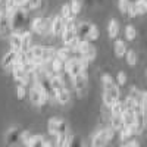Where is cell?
Here are the masks:
<instances>
[{
	"instance_id": "obj_1",
	"label": "cell",
	"mask_w": 147,
	"mask_h": 147,
	"mask_svg": "<svg viewBox=\"0 0 147 147\" xmlns=\"http://www.w3.org/2000/svg\"><path fill=\"white\" fill-rule=\"evenodd\" d=\"M28 60L37 62L38 65H47L56 57V49L52 46H31L30 50H27Z\"/></svg>"
},
{
	"instance_id": "obj_2",
	"label": "cell",
	"mask_w": 147,
	"mask_h": 147,
	"mask_svg": "<svg viewBox=\"0 0 147 147\" xmlns=\"http://www.w3.org/2000/svg\"><path fill=\"white\" fill-rule=\"evenodd\" d=\"M90 62H87L84 57L81 56H72L68 62H66V66H65V72L68 74L69 78H74V77H78L81 74L85 72V68H87Z\"/></svg>"
},
{
	"instance_id": "obj_3",
	"label": "cell",
	"mask_w": 147,
	"mask_h": 147,
	"mask_svg": "<svg viewBox=\"0 0 147 147\" xmlns=\"http://www.w3.org/2000/svg\"><path fill=\"white\" fill-rule=\"evenodd\" d=\"M28 18V9L25 7H16L13 12L10 13V30L12 32L15 31H22L24 25L27 22Z\"/></svg>"
},
{
	"instance_id": "obj_4",
	"label": "cell",
	"mask_w": 147,
	"mask_h": 147,
	"mask_svg": "<svg viewBox=\"0 0 147 147\" xmlns=\"http://www.w3.org/2000/svg\"><path fill=\"white\" fill-rule=\"evenodd\" d=\"M115 138V129L112 127L103 128L100 131H97L93 138H91V147H106L109 141H112Z\"/></svg>"
},
{
	"instance_id": "obj_5",
	"label": "cell",
	"mask_w": 147,
	"mask_h": 147,
	"mask_svg": "<svg viewBox=\"0 0 147 147\" xmlns=\"http://www.w3.org/2000/svg\"><path fill=\"white\" fill-rule=\"evenodd\" d=\"M31 31L38 35H52V18H34L31 22Z\"/></svg>"
},
{
	"instance_id": "obj_6",
	"label": "cell",
	"mask_w": 147,
	"mask_h": 147,
	"mask_svg": "<svg viewBox=\"0 0 147 147\" xmlns=\"http://www.w3.org/2000/svg\"><path fill=\"white\" fill-rule=\"evenodd\" d=\"M47 131L50 136L59 137L65 132H69V125L68 122L62 118H50L47 122Z\"/></svg>"
},
{
	"instance_id": "obj_7",
	"label": "cell",
	"mask_w": 147,
	"mask_h": 147,
	"mask_svg": "<svg viewBox=\"0 0 147 147\" xmlns=\"http://www.w3.org/2000/svg\"><path fill=\"white\" fill-rule=\"evenodd\" d=\"M77 53L84 57L87 62H93L97 56V50H96V46L93 44V41H88V40H81L80 44H78V49H77Z\"/></svg>"
},
{
	"instance_id": "obj_8",
	"label": "cell",
	"mask_w": 147,
	"mask_h": 147,
	"mask_svg": "<svg viewBox=\"0 0 147 147\" xmlns=\"http://www.w3.org/2000/svg\"><path fill=\"white\" fill-rule=\"evenodd\" d=\"M28 97H30V102L34 106H46L49 102H50V97H49L41 88H38L37 85L32 84V87L28 90Z\"/></svg>"
},
{
	"instance_id": "obj_9",
	"label": "cell",
	"mask_w": 147,
	"mask_h": 147,
	"mask_svg": "<svg viewBox=\"0 0 147 147\" xmlns=\"http://www.w3.org/2000/svg\"><path fill=\"white\" fill-rule=\"evenodd\" d=\"M10 74H12V77H13L16 84H22V85H27V87L30 84V80H32L31 75L25 69V65H22V63H15L12 71H10Z\"/></svg>"
},
{
	"instance_id": "obj_10",
	"label": "cell",
	"mask_w": 147,
	"mask_h": 147,
	"mask_svg": "<svg viewBox=\"0 0 147 147\" xmlns=\"http://www.w3.org/2000/svg\"><path fill=\"white\" fill-rule=\"evenodd\" d=\"M119 96H121V87L118 84L112 85L109 88H103V105L107 109H110L119 100Z\"/></svg>"
},
{
	"instance_id": "obj_11",
	"label": "cell",
	"mask_w": 147,
	"mask_h": 147,
	"mask_svg": "<svg viewBox=\"0 0 147 147\" xmlns=\"http://www.w3.org/2000/svg\"><path fill=\"white\" fill-rule=\"evenodd\" d=\"M71 84H72V88L75 90V93L81 97L85 94V91H87V87H88V77L87 74H81V75L78 77H74L71 78Z\"/></svg>"
},
{
	"instance_id": "obj_12",
	"label": "cell",
	"mask_w": 147,
	"mask_h": 147,
	"mask_svg": "<svg viewBox=\"0 0 147 147\" xmlns=\"http://www.w3.org/2000/svg\"><path fill=\"white\" fill-rule=\"evenodd\" d=\"M22 132L24 129L18 128V127H12L7 129V132L5 134V143L9 147H13L15 144H18V141H21L22 138Z\"/></svg>"
},
{
	"instance_id": "obj_13",
	"label": "cell",
	"mask_w": 147,
	"mask_h": 147,
	"mask_svg": "<svg viewBox=\"0 0 147 147\" xmlns=\"http://www.w3.org/2000/svg\"><path fill=\"white\" fill-rule=\"evenodd\" d=\"M18 53H19V52L13 50V49H9V50L3 55V57H2V68H3L5 71H12L13 65L16 63Z\"/></svg>"
},
{
	"instance_id": "obj_14",
	"label": "cell",
	"mask_w": 147,
	"mask_h": 147,
	"mask_svg": "<svg viewBox=\"0 0 147 147\" xmlns=\"http://www.w3.org/2000/svg\"><path fill=\"white\" fill-rule=\"evenodd\" d=\"M63 28H65V19H63L62 15L59 13L55 18H52V35L59 37L60 34H62Z\"/></svg>"
},
{
	"instance_id": "obj_15",
	"label": "cell",
	"mask_w": 147,
	"mask_h": 147,
	"mask_svg": "<svg viewBox=\"0 0 147 147\" xmlns=\"http://www.w3.org/2000/svg\"><path fill=\"white\" fill-rule=\"evenodd\" d=\"M91 27H93V24H90V22H85V21L78 22V24H77V35H78V38L87 40Z\"/></svg>"
},
{
	"instance_id": "obj_16",
	"label": "cell",
	"mask_w": 147,
	"mask_h": 147,
	"mask_svg": "<svg viewBox=\"0 0 147 147\" xmlns=\"http://www.w3.org/2000/svg\"><path fill=\"white\" fill-rule=\"evenodd\" d=\"M9 44H10V49H13L16 52H21L22 50V31L12 32L9 37Z\"/></svg>"
},
{
	"instance_id": "obj_17",
	"label": "cell",
	"mask_w": 147,
	"mask_h": 147,
	"mask_svg": "<svg viewBox=\"0 0 147 147\" xmlns=\"http://www.w3.org/2000/svg\"><path fill=\"white\" fill-rule=\"evenodd\" d=\"M128 46H127V41L121 40V38H116L115 40V44H113V52H115V56L116 57H125L127 53H128Z\"/></svg>"
},
{
	"instance_id": "obj_18",
	"label": "cell",
	"mask_w": 147,
	"mask_h": 147,
	"mask_svg": "<svg viewBox=\"0 0 147 147\" xmlns=\"http://www.w3.org/2000/svg\"><path fill=\"white\" fill-rule=\"evenodd\" d=\"M121 32V27H119V22L116 19H110L107 22V35L110 40H116L119 37Z\"/></svg>"
},
{
	"instance_id": "obj_19",
	"label": "cell",
	"mask_w": 147,
	"mask_h": 147,
	"mask_svg": "<svg viewBox=\"0 0 147 147\" xmlns=\"http://www.w3.org/2000/svg\"><path fill=\"white\" fill-rule=\"evenodd\" d=\"M56 102H57L59 105H62V106L68 105V103L71 102V91H69L66 87L60 88V90L56 93Z\"/></svg>"
},
{
	"instance_id": "obj_20",
	"label": "cell",
	"mask_w": 147,
	"mask_h": 147,
	"mask_svg": "<svg viewBox=\"0 0 147 147\" xmlns=\"http://www.w3.org/2000/svg\"><path fill=\"white\" fill-rule=\"evenodd\" d=\"M72 56H74V52H72V49L69 46H63V47H60V49L56 50V57L63 60V62H68Z\"/></svg>"
},
{
	"instance_id": "obj_21",
	"label": "cell",
	"mask_w": 147,
	"mask_h": 147,
	"mask_svg": "<svg viewBox=\"0 0 147 147\" xmlns=\"http://www.w3.org/2000/svg\"><path fill=\"white\" fill-rule=\"evenodd\" d=\"M122 121H124V127H134V122H136V112L132 109H125L122 112Z\"/></svg>"
},
{
	"instance_id": "obj_22",
	"label": "cell",
	"mask_w": 147,
	"mask_h": 147,
	"mask_svg": "<svg viewBox=\"0 0 147 147\" xmlns=\"http://www.w3.org/2000/svg\"><path fill=\"white\" fill-rule=\"evenodd\" d=\"M134 136H137V131H136L134 127H124L119 131V138H121V141H124V143L132 140Z\"/></svg>"
},
{
	"instance_id": "obj_23",
	"label": "cell",
	"mask_w": 147,
	"mask_h": 147,
	"mask_svg": "<svg viewBox=\"0 0 147 147\" xmlns=\"http://www.w3.org/2000/svg\"><path fill=\"white\" fill-rule=\"evenodd\" d=\"M50 69L53 71V72H57V74H62L63 71H65V66H66V62H63V60H60V59H57V57H55L50 63Z\"/></svg>"
},
{
	"instance_id": "obj_24",
	"label": "cell",
	"mask_w": 147,
	"mask_h": 147,
	"mask_svg": "<svg viewBox=\"0 0 147 147\" xmlns=\"http://www.w3.org/2000/svg\"><path fill=\"white\" fill-rule=\"evenodd\" d=\"M110 127L115 131H121L124 128V121H122L121 115H110Z\"/></svg>"
},
{
	"instance_id": "obj_25",
	"label": "cell",
	"mask_w": 147,
	"mask_h": 147,
	"mask_svg": "<svg viewBox=\"0 0 147 147\" xmlns=\"http://www.w3.org/2000/svg\"><path fill=\"white\" fill-rule=\"evenodd\" d=\"M31 40H32V31H22V50L24 52L30 50Z\"/></svg>"
},
{
	"instance_id": "obj_26",
	"label": "cell",
	"mask_w": 147,
	"mask_h": 147,
	"mask_svg": "<svg viewBox=\"0 0 147 147\" xmlns=\"http://www.w3.org/2000/svg\"><path fill=\"white\" fill-rule=\"evenodd\" d=\"M124 35H125V40L127 41H132V40H136V37H137V30L134 25H127L125 30H124Z\"/></svg>"
},
{
	"instance_id": "obj_27",
	"label": "cell",
	"mask_w": 147,
	"mask_h": 147,
	"mask_svg": "<svg viewBox=\"0 0 147 147\" xmlns=\"http://www.w3.org/2000/svg\"><path fill=\"white\" fill-rule=\"evenodd\" d=\"M131 0H118V7H119V12L122 15H127L129 13V9H131Z\"/></svg>"
},
{
	"instance_id": "obj_28",
	"label": "cell",
	"mask_w": 147,
	"mask_h": 147,
	"mask_svg": "<svg viewBox=\"0 0 147 147\" xmlns=\"http://www.w3.org/2000/svg\"><path fill=\"white\" fill-rule=\"evenodd\" d=\"M46 146H47V140L43 136H34L32 141L27 147H46Z\"/></svg>"
},
{
	"instance_id": "obj_29",
	"label": "cell",
	"mask_w": 147,
	"mask_h": 147,
	"mask_svg": "<svg viewBox=\"0 0 147 147\" xmlns=\"http://www.w3.org/2000/svg\"><path fill=\"white\" fill-rule=\"evenodd\" d=\"M134 5H136L138 16L147 15V3L144 2V0H134Z\"/></svg>"
},
{
	"instance_id": "obj_30",
	"label": "cell",
	"mask_w": 147,
	"mask_h": 147,
	"mask_svg": "<svg viewBox=\"0 0 147 147\" xmlns=\"http://www.w3.org/2000/svg\"><path fill=\"white\" fill-rule=\"evenodd\" d=\"M15 94L19 100H24L28 96V87L27 85H22V84H18L16 88H15Z\"/></svg>"
},
{
	"instance_id": "obj_31",
	"label": "cell",
	"mask_w": 147,
	"mask_h": 147,
	"mask_svg": "<svg viewBox=\"0 0 147 147\" xmlns=\"http://www.w3.org/2000/svg\"><path fill=\"white\" fill-rule=\"evenodd\" d=\"M110 110V115H122V112L125 110V106H124V102H122L121 99L109 109Z\"/></svg>"
},
{
	"instance_id": "obj_32",
	"label": "cell",
	"mask_w": 147,
	"mask_h": 147,
	"mask_svg": "<svg viewBox=\"0 0 147 147\" xmlns=\"http://www.w3.org/2000/svg\"><path fill=\"white\" fill-rule=\"evenodd\" d=\"M125 60H127V63L129 66H136L137 62H138V56H137L136 50H128V53L125 56Z\"/></svg>"
},
{
	"instance_id": "obj_33",
	"label": "cell",
	"mask_w": 147,
	"mask_h": 147,
	"mask_svg": "<svg viewBox=\"0 0 147 147\" xmlns=\"http://www.w3.org/2000/svg\"><path fill=\"white\" fill-rule=\"evenodd\" d=\"M60 15L63 16V19H65V21H68V19L74 18V13H72V7H71V3H66V5H63V6H62V9H60Z\"/></svg>"
},
{
	"instance_id": "obj_34",
	"label": "cell",
	"mask_w": 147,
	"mask_h": 147,
	"mask_svg": "<svg viewBox=\"0 0 147 147\" xmlns=\"http://www.w3.org/2000/svg\"><path fill=\"white\" fill-rule=\"evenodd\" d=\"M71 7H72V13H74V16H77V15L81 13L82 2H81V0H71Z\"/></svg>"
},
{
	"instance_id": "obj_35",
	"label": "cell",
	"mask_w": 147,
	"mask_h": 147,
	"mask_svg": "<svg viewBox=\"0 0 147 147\" xmlns=\"http://www.w3.org/2000/svg\"><path fill=\"white\" fill-rule=\"evenodd\" d=\"M115 80H116V84L119 85V87H124V85H127V81H128V78H127V74H125L124 71H119V72L116 74Z\"/></svg>"
},
{
	"instance_id": "obj_36",
	"label": "cell",
	"mask_w": 147,
	"mask_h": 147,
	"mask_svg": "<svg viewBox=\"0 0 147 147\" xmlns=\"http://www.w3.org/2000/svg\"><path fill=\"white\" fill-rule=\"evenodd\" d=\"M3 7L9 12V13H12L16 7H19L18 6V0H6L5 2V5H3Z\"/></svg>"
},
{
	"instance_id": "obj_37",
	"label": "cell",
	"mask_w": 147,
	"mask_h": 147,
	"mask_svg": "<svg viewBox=\"0 0 147 147\" xmlns=\"http://www.w3.org/2000/svg\"><path fill=\"white\" fill-rule=\"evenodd\" d=\"M100 37V32H99V28H97V25H94L93 24V27H91V30H90V34H88V41H96L97 38Z\"/></svg>"
},
{
	"instance_id": "obj_38",
	"label": "cell",
	"mask_w": 147,
	"mask_h": 147,
	"mask_svg": "<svg viewBox=\"0 0 147 147\" xmlns=\"http://www.w3.org/2000/svg\"><path fill=\"white\" fill-rule=\"evenodd\" d=\"M32 138H34V136H32V134H30L28 131H24V132H22V138H21V143H24L25 146H28V144L32 141Z\"/></svg>"
},
{
	"instance_id": "obj_39",
	"label": "cell",
	"mask_w": 147,
	"mask_h": 147,
	"mask_svg": "<svg viewBox=\"0 0 147 147\" xmlns=\"http://www.w3.org/2000/svg\"><path fill=\"white\" fill-rule=\"evenodd\" d=\"M69 147H85V146H84V141H82V138L80 136H74L72 143H71Z\"/></svg>"
},
{
	"instance_id": "obj_40",
	"label": "cell",
	"mask_w": 147,
	"mask_h": 147,
	"mask_svg": "<svg viewBox=\"0 0 147 147\" xmlns=\"http://www.w3.org/2000/svg\"><path fill=\"white\" fill-rule=\"evenodd\" d=\"M43 3V0H28V10H34L38 9Z\"/></svg>"
},
{
	"instance_id": "obj_41",
	"label": "cell",
	"mask_w": 147,
	"mask_h": 147,
	"mask_svg": "<svg viewBox=\"0 0 147 147\" xmlns=\"http://www.w3.org/2000/svg\"><path fill=\"white\" fill-rule=\"evenodd\" d=\"M140 105L143 106V109L147 112V91H141V96H140Z\"/></svg>"
},
{
	"instance_id": "obj_42",
	"label": "cell",
	"mask_w": 147,
	"mask_h": 147,
	"mask_svg": "<svg viewBox=\"0 0 147 147\" xmlns=\"http://www.w3.org/2000/svg\"><path fill=\"white\" fill-rule=\"evenodd\" d=\"M119 147H140V143L137 140H129V141H125L124 144L119 146Z\"/></svg>"
},
{
	"instance_id": "obj_43",
	"label": "cell",
	"mask_w": 147,
	"mask_h": 147,
	"mask_svg": "<svg viewBox=\"0 0 147 147\" xmlns=\"http://www.w3.org/2000/svg\"><path fill=\"white\" fill-rule=\"evenodd\" d=\"M138 16L137 13V9H136V5H134V2L131 3V9H129V13H128V18H136Z\"/></svg>"
},
{
	"instance_id": "obj_44",
	"label": "cell",
	"mask_w": 147,
	"mask_h": 147,
	"mask_svg": "<svg viewBox=\"0 0 147 147\" xmlns=\"http://www.w3.org/2000/svg\"><path fill=\"white\" fill-rule=\"evenodd\" d=\"M144 124H146V128H147V112H146V116H144Z\"/></svg>"
},
{
	"instance_id": "obj_45",
	"label": "cell",
	"mask_w": 147,
	"mask_h": 147,
	"mask_svg": "<svg viewBox=\"0 0 147 147\" xmlns=\"http://www.w3.org/2000/svg\"><path fill=\"white\" fill-rule=\"evenodd\" d=\"M146 80H147V68H146Z\"/></svg>"
},
{
	"instance_id": "obj_46",
	"label": "cell",
	"mask_w": 147,
	"mask_h": 147,
	"mask_svg": "<svg viewBox=\"0 0 147 147\" xmlns=\"http://www.w3.org/2000/svg\"><path fill=\"white\" fill-rule=\"evenodd\" d=\"M97 2H100V3H103V0H97Z\"/></svg>"
},
{
	"instance_id": "obj_47",
	"label": "cell",
	"mask_w": 147,
	"mask_h": 147,
	"mask_svg": "<svg viewBox=\"0 0 147 147\" xmlns=\"http://www.w3.org/2000/svg\"><path fill=\"white\" fill-rule=\"evenodd\" d=\"M85 147H91V144H90V146H85Z\"/></svg>"
},
{
	"instance_id": "obj_48",
	"label": "cell",
	"mask_w": 147,
	"mask_h": 147,
	"mask_svg": "<svg viewBox=\"0 0 147 147\" xmlns=\"http://www.w3.org/2000/svg\"><path fill=\"white\" fill-rule=\"evenodd\" d=\"M144 2H146V3H147V0H144Z\"/></svg>"
}]
</instances>
